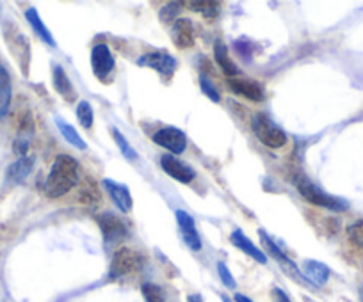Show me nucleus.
<instances>
[{
	"label": "nucleus",
	"instance_id": "obj_2",
	"mask_svg": "<svg viewBox=\"0 0 363 302\" xmlns=\"http://www.w3.org/2000/svg\"><path fill=\"white\" fill-rule=\"evenodd\" d=\"M253 130L260 142H264L267 148L278 149L287 142V135L280 127L272 123L265 114H257L253 120Z\"/></svg>",
	"mask_w": 363,
	"mask_h": 302
},
{
	"label": "nucleus",
	"instance_id": "obj_4",
	"mask_svg": "<svg viewBox=\"0 0 363 302\" xmlns=\"http://www.w3.org/2000/svg\"><path fill=\"white\" fill-rule=\"evenodd\" d=\"M141 265H143V258L139 252H135L134 249L121 248L120 251L114 252L113 263H111L109 277L111 279H118V277L134 274L141 269Z\"/></svg>",
	"mask_w": 363,
	"mask_h": 302
},
{
	"label": "nucleus",
	"instance_id": "obj_3",
	"mask_svg": "<svg viewBox=\"0 0 363 302\" xmlns=\"http://www.w3.org/2000/svg\"><path fill=\"white\" fill-rule=\"evenodd\" d=\"M298 190L306 201H310L312 204H317V207L328 208V210H345L347 208V203L338 197L330 196L324 190H320L319 187H315L313 183H310L308 180H298Z\"/></svg>",
	"mask_w": 363,
	"mask_h": 302
},
{
	"label": "nucleus",
	"instance_id": "obj_24",
	"mask_svg": "<svg viewBox=\"0 0 363 302\" xmlns=\"http://www.w3.org/2000/svg\"><path fill=\"white\" fill-rule=\"evenodd\" d=\"M186 6L193 8V11L201 13L205 18H216L221 11V4L214 0H198V2H186Z\"/></svg>",
	"mask_w": 363,
	"mask_h": 302
},
{
	"label": "nucleus",
	"instance_id": "obj_14",
	"mask_svg": "<svg viewBox=\"0 0 363 302\" xmlns=\"http://www.w3.org/2000/svg\"><path fill=\"white\" fill-rule=\"evenodd\" d=\"M230 240H232V244L235 245V248H239V251H244L247 256H251L253 260H257L258 263L267 262V256L264 255V251H260V249H258L257 245H255L253 242H251L250 238H247L240 230L233 231L232 237H230Z\"/></svg>",
	"mask_w": 363,
	"mask_h": 302
},
{
	"label": "nucleus",
	"instance_id": "obj_26",
	"mask_svg": "<svg viewBox=\"0 0 363 302\" xmlns=\"http://www.w3.org/2000/svg\"><path fill=\"white\" fill-rule=\"evenodd\" d=\"M113 135H114V141H116V144L120 146L121 153H123L125 157L128 158V161H135V158H138V153H135L134 148H132V146L128 144L127 139H125L123 135H121V132L118 130V128H113Z\"/></svg>",
	"mask_w": 363,
	"mask_h": 302
},
{
	"label": "nucleus",
	"instance_id": "obj_12",
	"mask_svg": "<svg viewBox=\"0 0 363 302\" xmlns=\"http://www.w3.org/2000/svg\"><path fill=\"white\" fill-rule=\"evenodd\" d=\"M171 40L178 48H191L194 45V27L187 18H178L171 29Z\"/></svg>",
	"mask_w": 363,
	"mask_h": 302
},
{
	"label": "nucleus",
	"instance_id": "obj_30",
	"mask_svg": "<svg viewBox=\"0 0 363 302\" xmlns=\"http://www.w3.org/2000/svg\"><path fill=\"white\" fill-rule=\"evenodd\" d=\"M218 272H219V277H221V281L225 283V286L235 288V279H233L232 272H230L228 267H226L223 262L218 263Z\"/></svg>",
	"mask_w": 363,
	"mask_h": 302
},
{
	"label": "nucleus",
	"instance_id": "obj_33",
	"mask_svg": "<svg viewBox=\"0 0 363 302\" xmlns=\"http://www.w3.org/2000/svg\"><path fill=\"white\" fill-rule=\"evenodd\" d=\"M235 302H253V301H251V298H247L246 295L237 294V295H235Z\"/></svg>",
	"mask_w": 363,
	"mask_h": 302
},
{
	"label": "nucleus",
	"instance_id": "obj_6",
	"mask_svg": "<svg viewBox=\"0 0 363 302\" xmlns=\"http://www.w3.org/2000/svg\"><path fill=\"white\" fill-rule=\"evenodd\" d=\"M91 66H93V73L96 75V79L107 82L114 66H116L113 54H111V48L107 45L100 43L93 47V50H91Z\"/></svg>",
	"mask_w": 363,
	"mask_h": 302
},
{
	"label": "nucleus",
	"instance_id": "obj_18",
	"mask_svg": "<svg viewBox=\"0 0 363 302\" xmlns=\"http://www.w3.org/2000/svg\"><path fill=\"white\" fill-rule=\"evenodd\" d=\"M54 88L55 91H57L62 98L68 100V102H73V100L77 98V93L75 89H73L72 82H69L68 75H66L65 69L59 64L54 66Z\"/></svg>",
	"mask_w": 363,
	"mask_h": 302
},
{
	"label": "nucleus",
	"instance_id": "obj_23",
	"mask_svg": "<svg viewBox=\"0 0 363 302\" xmlns=\"http://www.w3.org/2000/svg\"><path fill=\"white\" fill-rule=\"evenodd\" d=\"M55 123H57V128H59V132L62 134V137H65L69 144H73L75 148H79V149L87 148L86 142L82 141V137L79 135V132H77L72 124H68L65 120H61V117H55Z\"/></svg>",
	"mask_w": 363,
	"mask_h": 302
},
{
	"label": "nucleus",
	"instance_id": "obj_27",
	"mask_svg": "<svg viewBox=\"0 0 363 302\" xmlns=\"http://www.w3.org/2000/svg\"><path fill=\"white\" fill-rule=\"evenodd\" d=\"M347 237L358 249H363V221L352 222L347 228Z\"/></svg>",
	"mask_w": 363,
	"mask_h": 302
},
{
	"label": "nucleus",
	"instance_id": "obj_15",
	"mask_svg": "<svg viewBox=\"0 0 363 302\" xmlns=\"http://www.w3.org/2000/svg\"><path fill=\"white\" fill-rule=\"evenodd\" d=\"M303 270H305V277L313 284V286H324L328 277H330V269H328L324 263L315 262V260L305 262Z\"/></svg>",
	"mask_w": 363,
	"mask_h": 302
},
{
	"label": "nucleus",
	"instance_id": "obj_9",
	"mask_svg": "<svg viewBox=\"0 0 363 302\" xmlns=\"http://www.w3.org/2000/svg\"><path fill=\"white\" fill-rule=\"evenodd\" d=\"M160 165H162L164 173H167V175H169L171 178L177 180V182L189 183L193 182L194 176H196V173H194L189 165L184 164L182 161H178V158H174L173 155H164V157L160 158Z\"/></svg>",
	"mask_w": 363,
	"mask_h": 302
},
{
	"label": "nucleus",
	"instance_id": "obj_20",
	"mask_svg": "<svg viewBox=\"0 0 363 302\" xmlns=\"http://www.w3.org/2000/svg\"><path fill=\"white\" fill-rule=\"evenodd\" d=\"M214 57H216V62L221 66V69L226 73V75H230V77L233 79L237 73H239L235 62L230 59L228 48H226L225 43H223V41H219V40L214 43Z\"/></svg>",
	"mask_w": 363,
	"mask_h": 302
},
{
	"label": "nucleus",
	"instance_id": "obj_36",
	"mask_svg": "<svg viewBox=\"0 0 363 302\" xmlns=\"http://www.w3.org/2000/svg\"><path fill=\"white\" fill-rule=\"evenodd\" d=\"M223 302H232V301H230L228 297H225V295H223Z\"/></svg>",
	"mask_w": 363,
	"mask_h": 302
},
{
	"label": "nucleus",
	"instance_id": "obj_17",
	"mask_svg": "<svg viewBox=\"0 0 363 302\" xmlns=\"http://www.w3.org/2000/svg\"><path fill=\"white\" fill-rule=\"evenodd\" d=\"M11 96H13L11 77H9L8 69H6L4 66H0V120L6 117V114L9 112Z\"/></svg>",
	"mask_w": 363,
	"mask_h": 302
},
{
	"label": "nucleus",
	"instance_id": "obj_7",
	"mask_svg": "<svg viewBox=\"0 0 363 302\" xmlns=\"http://www.w3.org/2000/svg\"><path fill=\"white\" fill-rule=\"evenodd\" d=\"M153 142L159 146H162L164 149H167V151H171V153H174V155L184 153L187 148L186 134L173 127L162 128V130L157 132V134L153 135Z\"/></svg>",
	"mask_w": 363,
	"mask_h": 302
},
{
	"label": "nucleus",
	"instance_id": "obj_35",
	"mask_svg": "<svg viewBox=\"0 0 363 302\" xmlns=\"http://www.w3.org/2000/svg\"><path fill=\"white\" fill-rule=\"evenodd\" d=\"M359 298H362V302H363V286L359 288Z\"/></svg>",
	"mask_w": 363,
	"mask_h": 302
},
{
	"label": "nucleus",
	"instance_id": "obj_34",
	"mask_svg": "<svg viewBox=\"0 0 363 302\" xmlns=\"http://www.w3.org/2000/svg\"><path fill=\"white\" fill-rule=\"evenodd\" d=\"M187 302H201V297L200 295H189V297H187Z\"/></svg>",
	"mask_w": 363,
	"mask_h": 302
},
{
	"label": "nucleus",
	"instance_id": "obj_29",
	"mask_svg": "<svg viewBox=\"0 0 363 302\" xmlns=\"http://www.w3.org/2000/svg\"><path fill=\"white\" fill-rule=\"evenodd\" d=\"M180 8H184V4H180V2H171V4H167L166 8H162V11H160V20H162L164 23L177 22V15L180 13Z\"/></svg>",
	"mask_w": 363,
	"mask_h": 302
},
{
	"label": "nucleus",
	"instance_id": "obj_8",
	"mask_svg": "<svg viewBox=\"0 0 363 302\" xmlns=\"http://www.w3.org/2000/svg\"><path fill=\"white\" fill-rule=\"evenodd\" d=\"M96 222H99L106 242H111V244H113V242H118L121 240V238L127 237V226H125V222L121 221L120 217H116L114 214H109V211L100 214L99 217H96Z\"/></svg>",
	"mask_w": 363,
	"mask_h": 302
},
{
	"label": "nucleus",
	"instance_id": "obj_32",
	"mask_svg": "<svg viewBox=\"0 0 363 302\" xmlns=\"http://www.w3.org/2000/svg\"><path fill=\"white\" fill-rule=\"evenodd\" d=\"M274 297H277V302H291V298H289L281 290H274Z\"/></svg>",
	"mask_w": 363,
	"mask_h": 302
},
{
	"label": "nucleus",
	"instance_id": "obj_5",
	"mask_svg": "<svg viewBox=\"0 0 363 302\" xmlns=\"http://www.w3.org/2000/svg\"><path fill=\"white\" fill-rule=\"evenodd\" d=\"M138 64L155 69L160 77H164L166 81H169V79L173 77L174 69H177V61H174V57H171V55L164 50L148 52V54H145L143 57L138 59Z\"/></svg>",
	"mask_w": 363,
	"mask_h": 302
},
{
	"label": "nucleus",
	"instance_id": "obj_28",
	"mask_svg": "<svg viewBox=\"0 0 363 302\" xmlns=\"http://www.w3.org/2000/svg\"><path fill=\"white\" fill-rule=\"evenodd\" d=\"M143 295H145L146 302H164L162 290L153 283L143 284Z\"/></svg>",
	"mask_w": 363,
	"mask_h": 302
},
{
	"label": "nucleus",
	"instance_id": "obj_22",
	"mask_svg": "<svg viewBox=\"0 0 363 302\" xmlns=\"http://www.w3.org/2000/svg\"><path fill=\"white\" fill-rule=\"evenodd\" d=\"M79 201L84 204H99L100 190L93 178H84L79 189Z\"/></svg>",
	"mask_w": 363,
	"mask_h": 302
},
{
	"label": "nucleus",
	"instance_id": "obj_31",
	"mask_svg": "<svg viewBox=\"0 0 363 302\" xmlns=\"http://www.w3.org/2000/svg\"><path fill=\"white\" fill-rule=\"evenodd\" d=\"M201 89H203V93L212 100V102H219V100H221V96H219V93L216 91L214 86L208 82V79L201 77Z\"/></svg>",
	"mask_w": 363,
	"mask_h": 302
},
{
	"label": "nucleus",
	"instance_id": "obj_21",
	"mask_svg": "<svg viewBox=\"0 0 363 302\" xmlns=\"http://www.w3.org/2000/svg\"><path fill=\"white\" fill-rule=\"evenodd\" d=\"M26 18H27V22L30 23V27H33V29L36 30L38 36H40L41 40L45 41V43L50 45V47H55V41H54V37H52L50 30H48L47 27H45L43 20L40 18V15H38L36 9H34V8L27 9V11H26Z\"/></svg>",
	"mask_w": 363,
	"mask_h": 302
},
{
	"label": "nucleus",
	"instance_id": "obj_19",
	"mask_svg": "<svg viewBox=\"0 0 363 302\" xmlns=\"http://www.w3.org/2000/svg\"><path fill=\"white\" fill-rule=\"evenodd\" d=\"M260 240H262V245H264V248L267 249V252H269V255L272 256V258L277 260L278 263H281V265H284L285 269L292 270V272H294L296 276H299V277H301V274H299V270L296 269V265H294V263H292L291 260H289L287 256H285L284 252H281L280 249H278V245L274 244V242H272L271 238H269V235L265 233L264 230H260Z\"/></svg>",
	"mask_w": 363,
	"mask_h": 302
},
{
	"label": "nucleus",
	"instance_id": "obj_1",
	"mask_svg": "<svg viewBox=\"0 0 363 302\" xmlns=\"http://www.w3.org/2000/svg\"><path fill=\"white\" fill-rule=\"evenodd\" d=\"M77 183H79V162L69 155H59L45 182V194L48 197H61L68 194Z\"/></svg>",
	"mask_w": 363,
	"mask_h": 302
},
{
	"label": "nucleus",
	"instance_id": "obj_16",
	"mask_svg": "<svg viewBox=\"0 0 363 302\" xmlns=\"http://www.w3.org/2000/svg\"><path fill=\"white\" fill-rule=\"evenodd\" d=\"M34 168V158L33 157H20L18 161L13 162L8 169V182L11 183H22L27 176L30 175Z\"/></svg>",
	"mask_w": 363,
	"mask_h": 302
},
{
	"label": "nucleus",
	"instance_id": "obj_25",
	"mask_svg": "<svg viewBox=\"0 0 363 302\" xmlns=\"http://www.w3.org/2000/svg\"><path fill=\"white\" fill-rule=\"evenodd\" d=\"M77 117H79L80 124L84 128L93 127V120H95V114H93V107L87 102H80L79 107H77Z\"/></svg>",
	"mask_w": 363,
	"mask_h": 302
},
{
	"label": "nucleus",
	"instance_id": "obj_11",
	"mask_svg": "<svg viewBox=\"0 0 363 302\" xmlns=\"http://www.w3.org/2000/svg\"><path fill=\"white\" fill-rule=\"evenodd\" d=\"M228 88L232 89L235 95L244 96V98L251 100V102H262L264 100V91L257 82L250 81V79L233 77L228 81Z\"/></svg>",
	"mask_w": 363,
	"mask_h": 302
},
{
	"label": "nucleus",
	"instance_id": "obj_13",
	"mask_svg": "<svg viewBox=\"0 0 363 302\" xmlns=\"http://www.w3.org/2000/svg\"><path fill=\"white\" fill-rule=\"evenodd\" d=\"M104 185H106V189L109 190L111 197H113V201L116 203V207L120 208L121 211H125V214H128V211L132 210V204H134L128 187L121 185V183H116L111 178L104 180Z\"/></svg>",
	"mask_w": 363,
	"mask_h": 302
},
{
	"label": "nucleus",
	"instance_id": "obj_10",
	"mask_svg": "<svg viewBox=\"0 0 363 302\" xmlns=\"http://www.w3.org/2000/svg\"><path fill=\"white\" fill-rule=\"evenodd\" d=\"M177 221H178V226H180L184 242H186V244L189 245V249H193V251H200L201 240H200V235H198V231H196V226H194V219L191 217L187 211L178 210Z\"/></svg>",
	"mask_w": 363,
	"mask_h": 302
}]
</instances>
